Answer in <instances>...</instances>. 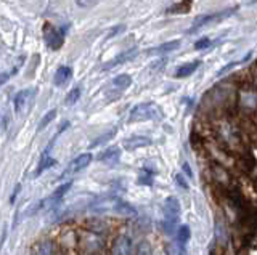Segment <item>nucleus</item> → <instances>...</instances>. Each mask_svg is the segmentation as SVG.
<instances>
[{
    "mask_svg": "<svg viewBox=\"0 0 257 255\" xmlns=\"http://www.w3.org/2000/svg\"><path fill=\"white\" fill-rule=\"evenodd\" d=\"M161 118V109L158 108V104L146 101L140 103L130 111L129 122H143V120H155Z\"/></svg>",
    "mask_w": 257,
    "mask_h": 255,
    "instance_id": "nucleus-1",
    "label": "nucleus"
},
{
    "mask_svg": "<svg viewBox=\"0 0 257 255\" xmlns=\"http://www.w3.org/2000/svg\"><path fill=\"white\" fill-rule=\"evenodd\" d=\"M235 12H237L235 8H228V10H223V12H217V13H211V15H201L193 21V26H191L190 32L199 29V27H203L206 24H214V23H217V21L225 20V18H228V16H232Z\"/></svg>",
    "mask_w": 257,
    "mask_h": 255,
    "instance_id": "nucleus-2",
    "label": "nucleus"
},
{
    "mask_svg": "<svg viewBox=\"0 0 257 255\" xmlns=\"http://www.w3.org/2000/svg\"><path fill=\"white\" fill-rule=\"evenodd\" d=\"M162 212H164V223H171V225H177L178 221V215H180V202L177 197H167L164 201L162 206Z\"/></svg>",
    "mask_w": 257,
    "mask_h": 255,
    "instance_id": "nucleus-3",
    "label": "nucleus"
},
{
    "mask_svg": "<svg viewBox=\"0 0 257 255\" xmlns=\"http://www.w3.org/2000/svg\"><path fill=\"white\" fill-rule=\"evenodd\" d=\"M64 27L63 29H57V27H45V42L52 50H58L64 42Z\"/></svg>",
    "mask_w": 257,
    "mask_h": 255,
    "instance_id": "nucleus-4",
    "label": "nucleus"
},
{
    "mask_svg": "<svg viewBox=\"0 0 257 255\" xmlns=\"http://www.w3.org/2000/svg\"><path fill=\"white\" fill-rule=\"evenodd\" d=\"M90 160H92V154H90V153L80 154V156H78V157L73 160V162L69 164V167L63 172L59 178H66V177H69L71 174H74V172H79V170H82V169H85L87 165L90 164Z\"/></svg>",
    "mask_w": 257,
    "mask_h": 255,
    "instance_id": "nucleus-5",
    "label": "nucleus"
},
{
    "mask_svg": "<svg viewBox=\"0 0 257 255\" xmlns=\"http://www.w3.org/2000/svg\"><path fill=\"white\" fill-rule=\"evenodd\" d=\"M132 254V242L127 236H119L113 244L111 255H130Z\"/></svg>",
    "mask_w": 257,
    "mask_h": 255,
    "instance_id": "nucleus-6",
    "label": "nucleus"
},
{
    "mask_svg": "<svg viewBox=\"0 0 257 255\" xmlns=\"http://www.w3.org/2000/svg\"><path fill=\"white\" fill-rule=\"evenodd\" d=\"M153 141L151 138L148 137H141V135H134L127 138V140H124V148L127 149V151H135V149L138 148H145V146H151Z\"/></svg>",
    "mask_w": 257,
    "mask_h": 255,
    "instance_id": "nucleus-7",
    "label": "nucleus"
},
{
    "mask_svg": "<svg viewBox=\"0 0 257 255\" xmlns=\"http://www.w3.org/2000/svg\"><path fill=\"white\" fill-rule=\"evenodd\" d=\"M137 57V50H127V52H122L121 55H118L116 58H113L111 61H108L106 64H103V71H108V69H113L114 66L118 64H122V63H127V61L134 59Z\"/></svg>",
    "mask_w": 257,
    "mask_h": 255,
    "instance_id": "nucleus-8",
    "label": "nucleus"
},
{
    "mask_svg": "<svg viewBox=\"0 0 257 255\" xmlns=\"http://www.w3.org/2000/svg\"><path fill=\"white\" fill-rule=\"evenodd\" d=\"M36 95L34 88H26V90H21L18 95L15 97V111L16 113H21L23 106H26V103Z\"/></svg>",
    "mask_w": 257,
    "mask_h": 255,
    "instance_id": "nucleus-9",
    "label": "nucleus"
},
{
    "mask_svg": "<svg viewBox=\"0 0 257 255\" xmlns=\"http://www.w3.org/2000/svg\"><path fill=\"white\" fill-rule=\"evenodd\" d=\"M119 157H121V148L119 146H111L105 149L100 156H98V160H101V162H106V164H116Z\"/></svg>",
    "mask_w": 257,
    "mask_h": 255,
    "instance_id": "nucleus-10",
    "label": "nucleus"
},
{
    "mask_svg": "<svg viewBox=\"0 0 257 255\" xmlns=\"http://www.w3.org/2000/svg\"><path fill=\"white\" fill-rule=\"evenodd\" d=\"M114 212L122 215V217H127V218H132L137 217V210L135 207H132V204L129 202H124V201H116L114 202Z\"/></svg>",
    "mask_w": 257,
    "mask_h": 255,
    "instance_id": "nucleus-11",
    "label": "nucleus"
},
{
    "mask_svg": "<svg viewBox=\"0 0 257 255\" xmlns=\"http://www.w3.org/2000/svg\"><path fill=\"white\" fill-rule=\"evenodd\" d=\"M71 76H73V69H71L69 66H61V68H58L57 73H55V77H53L55 85L61 87L64 84H68Z\"/></svg>",
    "mask_w": 257,
    "mask_h": 255,
    "instance_id": "nucleus-12",
    "label": "nucleus"
},
{
    "mask_svg": "<svg viewBox=\"0 0 257 255\" xmlns=\"http://www.w3.org/2000/svg\"><path fill=\"white\" fill-rule=\"evenodd\" d=\"M201 66V61L199 59H195V61H190V63H185L183 66H180L176 73L177 79H183V77H188L195 73L196 69H198Z\"/></svg>",
    "mask_w": 257,
    "mask_h": 255,
    "instance_id": "nucleus-13",
    "label": "nucleus"
},
{
    "mask_svg": "<svg viewBox=\"0 0 257 255\" xmlns=\"http://www.w3.org/2000/svg\"><path fill=\"white\" fill-rule=\"evenodd\" d=\"M180 47V40H171V42H166V43H161L155 48H151L148 55H164V53H171L174 50H177Z\"/></svg>",
    "mask_w": 257,
    "mask_h": 255,
    "instance_id": "nucleus-14",
    "label": "nucleus"
},
{
    "mask_svg": "<svg viewBox=\"0 0 257 255\" xmlns=\"http://www.w3.org/2000/svg\"><path fill=\"white\" fill-rule=\"evenodd\" d=\"M130 84H132V77L129 74H119L113 79V85L118 88H127Z\"/></svg>",
    "mask_w": 257,
    "mask_h": 255,
    "instance_id": "nucleus-15",
    "label": "nucleus"
},
{
    "mask_svg": "<svg viewBox=\"0 0 257 255\" xmlns=\"http://www.w3.org/2000/svg\"><path fill=\"white\" fill-rule=\"evenodd\" d=\"M190 237H191L190 226L188 225H182L178 228V231H177V239H178V242L182 244V246H185V244L190 241Z\"/></svg>",
    "mask_w": 257,
    "mask_h": 255,
    "instance_id": "nucleus-16",
    "label": "nucleus"
},
{
    "mask_svg": "<svg viewBox=\"0 0 257 255\" xmlns=\"http://www.w3.org/2000/svg\"><path fill=\"white\" fill-rule=\"evenodd\" d=\"M55 164H57V160H55V159H52V157H43V159H40V162H39V167H37V170L34 172V175H36V177L42 175L43 172H45L47 169H50L52 165H55Z\"/></svg>",
    "mask_w": 257,
    "mask_h": 255,
    "instance_id": "nucleus-17",
    "label": "nucleus"
},
{
    "mask_svg": "<svg viewBox=\"0 0 257 255\" xmlns=\"http://www.w3.org/2000/svg\"><path fill=\"white\" fill-rule=\"evenodd\" d=\"M55 116H57V109H52V111H48V113L43 116V118L40 119V122H39V125H37V129L39 130H43L45 127L50 124V122L55 119Z\"/></svg>",
    "mask_w": 257,
    "mask_h": 255,
    "instance_id": "nucleus-18",
    "label": "nucleus"
},
{
    "mask_svg": "<svg viewBox=\"0 0 257 255\" xmlns=\"http://www.w3.org/2000/svg\"><path fill=\"white\" fill-rule=\"evenodd\" d=\"M114 135H116V130H111V132H108V134H105V135L98 137L95 141H92V143H90V148H97V146L103 145V143H106L108 140H111V138H113Z\"/></svg>",
    "mask_w": 257,
    "mask_h": 255,
    "instance_id": "nucleus-19",
    "label": "nucleus"
},
{
    "mask_svg": "<svg viewBox=\"0 0 257 255\" xmlns=\"http://www.w3.org/2000/svg\"><path fill=\"white\" fill-rule=\"evenodd\" d=\"M79 98H80V87H74L66 95V104L68 106H73Z\"/></svg>",
    "mask_w": 257,
    "mask_h": 255,
    "instance_id": "nucleus-20",
    "label": "nucleus"
},
{
    "mask_svg": "<svg viewBox=\"0 0 257 255\" xmlns=\"http://www.w3.org/2000/svg\"><path fill=\"white\" fill-rule=\"evenodd\" d=\"M190 7H191L190 3H176V5H172L167 12L169 13H187Z\"/></svg>",
    "mask_w": 257,
    "mask_h": 255,
    "instance_id": "nucleus-21",
    "label": "nucleus"
},
{
    "mask_svg": "<svg viewBox=\"0 0 257 255\" xmlns=\"http://www.w3.org/2000/svg\"><path fill=\"white\" fill-rule=\"evenodd\" d=\"M249 59V55H248V57H244L241 61H233V63H230V64H227L225 66V68H222L220 71H218V73H217V76H222V74H225V73H228V71H230V69H233V68H237V66H239V64H241V63H244V61H248Z\"/></svg>",
    "mask_w": 257,
    "mask_h": 255,
    "instance_id": "nucleus-22",
    "label": "nucleus"
},
{
    "mask_svg": "<svg viewBox=\"0 0 257 255\" xmlns=\"http://www.w3.org/2000/svg\"><path fill=\"white\" fill-rule=\"evenodd\" d=\"M138 183L140 185H148V186L153 185V175L148 174V172H145V174L141 172L140 177H138Z\"/></svg>",
    "mask_w": 257,
    "mask_h": 255,
    "instance_id": "nucleus-23",
    "label": "nucleus"
},
{
    "mask_svg": "<svg viewBox=\"0 0 257 255\" xmlns=\"http://www.w3.org/2000/svg\"><path fill=\"white\" fill-rule=\"evenodd\" d=\"M211 45V39H207V37H203V39H199V40H196L195 42V50H204Z\"/></svg>",
    "mask_w": 257,
    "mask_h": 255,
    "instance_id": "nucleus-24",
    "label": "nucleus"
},
{
    "mask_svg": "<svg viewBox=\"0 0 257 255\" xmlns=\"http://www.w3.org/2000/svg\"><path fill=\"white\" fill-rule=\"evenodd\" d=\"M137 255H153L150 244H148V242H141L140 247H138V252H137Z\"/></svg>",
    "mask_w": 257,
    "mask_h": 255,
    "instance_id": "nucleus-25",
    "label": "nucleus"
},
{
    "mask_svg": "<svg viewBox=\"0 0 257 255\" xmlns=\"http://www.w3.org/2000/svg\"><path fill=\"white\" fill-rule=\"evenodd\" d=\"M37 255H52V244L48 242V241H45L40 246V249H39V254Z\"/></svg>",
    "mask_w": 257,
    "mask_h": 255,
    "instance_id": "nucleus-26",
    "label": "nucleus"
},
{
    "mask_svg": "<svg viewBox=\"0 0 257 255\" xmlns=\"http://www.w3.org/2000/svg\"><path fill=\"white\" fill-rule=\"evenodd\" d=\"M176 181H177V185L180 186V188H183V190H188V183H187V180H185V177L182 175V174H178V175H176Z\"/></svg>",
    "mask_w": 257,
    "mask_h": 255,
    "instance_id": "nucleus-27",
    "label": "nucleus"
},
{
    "mask_svg": "<svg viewBox=\"0 0 257 255\" xmlns=\"http://www.w3.org/2000/svg\"><path fill=\"white\" fill-rule=\"evenodd\" d=\"M125 29V26H118V27H113L111 31H109V34H108V39H111V37H114L116 34H119V32H122Z\"/></svg>",
    "mask_w": 257,
    "mask_h": 255,
    "instance_id": "nucleus-28",
    "label": "nucleus"
},
{
    "mask_svg": "<svg viewBox=\"0 0 257 255\" xmlns=\"http://www.w3.org/2000/svg\"><path fill=\"white\" fill-rule=\"evenodd\" d=\"M20 191H21V185L18 183V185L15 186V191H13V195H12V197H10V204H15L16 202V197H18V195H20Z\"/></svg>",
    "mask_w": 257,
    "mask_h": 255,
    "instance_id": "nucleus-29",
    "label": "nucleus"
},
{
    "mask_svg": "<svg viewBox=\"0 0 257 255\" xmlns=\"http://www.w3.org/2000/svg\"><path fill=\"white\" fill-rule=\"evenodd\" d=\"M8 79H10V73H2V74H0V85H3Z\"/></svg>",
    "mask_w": 257,
    "mask_h": 255,
    "instance_id": "nucleus-30",
    "label": "nucleus"
},
{
    "mask_svg": "<svg viewBox=\"0 0 257 255\" xmlns=\"http://www.w3.org/2000/svg\"><path fill=\"white\" fill-rule=\"evenodd\" d=\"M183 170H185V174H187L188 178H191L193 177V174H191V169H190V165L187 162H183Z\"/></svg>",
    "mask_w": 257,
    "mask_h": 255,
    "instance_id": "nucleus-31",
    "label": "nucleus"
}]
</instances>
